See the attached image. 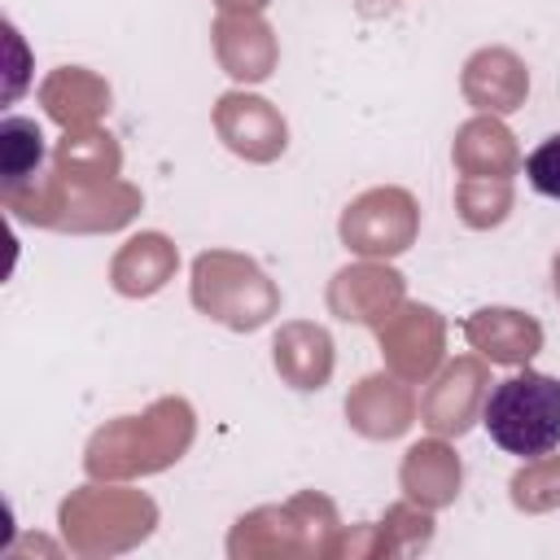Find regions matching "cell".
I'll return each instance as SVG.
<instances>
[{
	"label": "cell",
	"instance_id": "obj_1",
	"mask_svg": "<svg viewBox=\"0 0 560 560\" xmlns=\"http://www.w3.org/2000/svg\"><path fill=\"white\" fill-rule=\"evenodd\" d=\"M192 442V407L184 398H162L144 416H122L105 424L88 446V472L96 477H131L158 472L179 459Z\"/></svg>",
	"mask_w": 560,
	"mask_h": 560
},
{
	"label": "cell",
	"instance_id": "obj_2",
	"mask_svg": "<svg viewBox=\"0 0 560 560\" xmlns=\"http://www.w3.org/2000/svg\"><path fill=\"white\" fill-rule=\"evenodd\" d=\"M481 424L508 455H551L560 446V381L529 368L499 381L481 402Z\"/></svg>",
	"mask_w": 560,
	"mask_h": 560
},
{
	"label": "cell",
	"instance_id": "obj_3",
	"mask_svg": "<svg viewBox=\"0 0 560 560\" xmlns=\"http://www.w3.org/2000/svg\"><path fill=\"white\" fill-rule=\"evenodd\" d=\"M192 302L228 328H258L276 315L280 293L258 262L214 249L192 262Z\"/></svg>",
	"mask_w": 560,
	"mask_h": 560
},
{
	"label": "cell",
	"instance_id": "obj_4",
	"mask_svg": "<svg viewBox=\"0 0 560 560\" xmlns=\"http://www.w3.org/2000/svg\"><path fill=\"white\" fill-rule=\"evenodd\" d=\"M153 503L136 490H79L61 508V525L79 551H114L149 534L153 525Z\"/></svg>",
	"mask_w": 560,
	"mask_h": 560
},
{
	"label": "cell",
	"instance_id": "obj_5",
	"mask_svg": "<svg viewBox=\"0 0 560 560\" xmlns=\"http://www.w3.org/2000/svg\"><path fill=\"white\" fill-rule=\"evenodd\" d=\"M22 219H39V223H52L57 219V210H66L61 214V223L57 228H122L136 210H140V192L136 188H127V184H118V179H101V184H74V179H52V184H35V201H22V206H13Z\"/></svg>",
	"mask_w": 560,
	"mask_h": 560
},
{
	"label": "cell",
	"instance_id": "obj_6",
	"mask_svg": "<svg viewBox=\"0 0 560 560\" xmlns=\"http://www.w3.org/2000/svg\"><path fill=\"white\" fill-rule=\"evenodd\" d=\"M416 228H420V210L402 188H372L359 201H350L341 214V241L368 258L402 254L416 241Z\"/></svg>",
	"mask_w": 560,
	"mask_h": 560
},
{
	"label": "cell",
	"instance_id": "obj_7",
	"mask_svg": "<svg viewBox=\"0 0 560 560\" xmlns=\"http://www.w3.org/2000/svg\"><path fill=\"white\" fill-rule=\"evenodd\" d=\"M315 525H337L332 503L319 494H298L289 508H262L236 521L232 534V556H254V551H306L302 538L311 542V551H328V542L315 538Z\"/></svg>",
	"mask_w": 560,
	"mask_h": 560
},
{
	"label": "cell",
	"instance_id": "obj_8",
	"mask_svg": "<svg viewBox=\"0 0 560 560\" xmlns=\"http://www.w3.org/2000/svg\"><path fill=\"white\" fill-rule=\"evenodd\" d=\"M376 337H381V354L389 363L394 376L402 381H424L438 359H442V315L433 306H420V302H402L394 315H385L376 324Z\"/></svg>",
	"mask_w": 560,
	"mask_h": 560
},
{
	"label": "cell",
	"instance_id": "obj_9",
	"mask_svg": "<svg viewBox=\"0 0 560 560\" xmlns=\"http://www.w3.org/2000/svg\"><path fill=\"white\" fill-rule=\"evenodd\" d=\"M486 381H490V372H486L481 359H455V363H446L442 376L420 398V420L433 433H442V438L468 433V424L477 420V411L486 402Z\"/></svg>",
	"mask_w": 560,
	"mask_h": 560
},
{
	"label": "cell",
	"instance_id": "obj_10",
	"mask_svg": "<svg viewBox=\"0 0 560 560\" xmlns=\"http://www.w3.org/2000/svg\"><path fill=\"white\" fill-rule=\"evenodd\" d=\"M214 127L223 144L249 162H271L276 153H284V136H289L276 105L262 96H245V92H228L214 105Z\"/></svg>",
	"mask_w": 560,
	"mask_h": 560
},
{
	"label": "cell",
	"instance_id": "obj_11",
	"mask_svg": "<svg viewBox=\"0 0 560 560\" xmlns=\"http://www.w3.org/2000/svg\"><path fill=\"white\" fill-rule=\"evenodd\" d=\"M328 306L341 319L376 328L385 315H394L402 306V276L394 267H376V262L341 267L328 284Z\"/></svg>",
	"mask_w": 560,
	"mask_h": 560
},
{
	"label": "cell",
	"instance_id": "obj_12",
	"mask_svg": "<svg viewBox=\"0 0 560 560\" xmlns=\"http://www.w3.org/2000/svg\"><path fill=\"white\" fill-rule=\"evenodd\" d=\"M529 92V74L516 52L508 48H481L464 66V96L486 114H512L521 109Z\"/></svg>",
	"mask_w": 560,
	"mask_h": 560
},
{
	"label": "cell",
	"instance_id": "obj_13",
	"mask_svg": "<svg viewBox=\"0 0 560 560\" xmlns=\"http://www.w3.org/2000/svg\"><path fill=\"white\" fill-rule=\"evenodd\" d=\"M464 337L472 350H481L490 363H529L542 350V328L525 311L486 306L464 324Z\"/></svg>",
	"mask_w": 560,
	"mask_h": 560
},
{
	"label": "cell",
	"instance_id": "obj_14",
	"mask_svg": "<svg viewBox=\"0 0 560 560\" xmlns=\"http://www.w3.org/2000/svg\"><path fill=\"white\" fill-rule=\"evenodd\" d=\"M346 416L363 438H398L416 416V398H411V389L402 381L376 372V376H363L350 389Z\"/></svg>",
	"mask_w": 560,
	"mask_h": 560
},
{
	"label": "cell",
	"instance_id": "obj_15",
	"mask_svg": "<svg viewBox=\"0 0 560 560\" xmlns=\"http://www.w3.org/2000/svg\"><path fill=\"white\" fill-rule=\"evenodd\" d=\"M214 48H219V61L232 79H267L271 66H276V39H271V26L258 18V13H223L219 26H214Z\"/></svg>",
	"mask_w": 560,
	"mask_h": 560
},
{
	"label": "cell",
	"instance_id": "obj_16",
	"mask_svg": "<svg viewBox=\"0 0 560 560\" xmlns=\"http://www.w3.org/2000/svg\"><path fill=\"white\" fill-rule=\"evenodd\" d=\"M455 166H459V175H472V179H512V171L521 166V153L512 144V131L499 118L481 114L459 127Z\"/></svg>",
	"mask_w": 560,
	"mask_h": 560
},
{
	"label": "cell",
	"instance_id": "obj_17",
	"mask_svg": "<svg viewBox=\"0 0 560 560\" xmlns=\"http://www.w3.org/2000/svg\"><path fill=\"white\" fill-rule=\"evenodd\" d=\"M271 350H276V372L293 389H319L332 376V337L319 324H284Z\"/></svg>",
	"mask_w": 560,
	"mask_h": 560
},
{
	"label": "cell",
	"instance_id": "obj_18",
	"mask_svg": "<svg viewBox=\"0 0 560 560\" xmlns=\"http://www.w3.org/2000/svg\"><path fill=\"white\" fill-rule=\"evenodd\" d=\"M175 245L162 236V232H140L131 236L118 258H114V289L127 293V298H144V293H158L171 271H175Z\"/></svg>",
	"mask_w": 560,
	"mask_h": 560
},
{
	"label": "cell",
	"instance_id": "obj_19",
	"mask_svg": "<svg viewBox=\"0 0 560 560\" xmlns=\"http://www.w3.org/2000/svg\"><path fill=\"white\" fill-rule=\"evenodd\" d=\"M402 490L420 508H442L459 494V459L446 442H416L402 459Z\"/></svg>",
	"mask_w": 560,
	"mask_h": 560
},
{
	"label": "cell",
	"instance_id": "obj_20",
	"mask_svg": "<svg viewBox=\"0 0 560 560\" xmlns=\"http://www.w3.org/2000/svg\"><path fill=\"white\" fill-rule=\"evenodd\" d=\"M44 105L57 122L66 127H83L92 122L101 109H109V88L101 79H92L88 70H57L44 83Z\"/></svg>",
	"mask_w": 560,
	"mask_h": 560
},
{
	"label": "cell",
	"instance_id": "obj_21",
	"mask_svg": "<svg viewBox=\"0 0 560 560\" xmlns=\"http://www.w3.org/2000/svg\"><path fill=\"white\" fill-rule=\"evenodd\" d=\"M44 162V136L31 118H4L0 122V175H4V192L35 184Z\"/></svg>",
	"mask_w": 560,
	"mask_h": 560
},
{
	"label": "cell",
	"instance_id": "obj_22",
	"mask_svg": "<svg viewBox=\"0 0 560 560\" xmlns=\"http://www.w3.org/2000/svg\"><path fill=\"white\" fill-rule=\"evenodd\" d=\"M57 175L74 179V184H101L118 175V144L101 131H83V136H66L57 149Z\"/></svg>",
	"mask_w": 560,
	"mask_h": 560
},
{
	"label": "cell",
	"instance_id": "obj_23",
	"mask_svg": "<svg viewBox=\"0 0 560 560\" xmlns=\"http://www.w3.org/2000/svg\"><path fill=\"white\" fill-rule=\"evenodd\" d=\"M455 206L468 228H494L512 210V184L508 179H472L464 175L455 188Z\"/></svg>",
	"mask_w": 560,
	"mask_h": 560
},
{
	"label": "cell",
	"instance_id": "obj_24",
	"mask_svg": "<svg viewBox=\"0 0 560 560\" xmlns=\"http://www.w3.org/2000/svg\"><path fill=\"white\" fill-rule=\"evenodd\" d=\"M512 503L525 512H547L560 503V455H538L512 477Z\"/></svg>",
	"mask_w": 560,
	"mask_h": 560
},
{
	"label": "cell",
	"instance_id": "obj_25",
	"mask_svg": "<svg viewBox=\"0 0 560 560\" xmlns=\"http://www.w3.org/2000/svg\"><path fill=\"white\" fill-rule=\"evenodd\" d=\"M525 175H529L534 192H542V197L560 201V131H556V136H547V140L525 158Z\"/></svg>",
	"mask_w": 560,
	"mask_h": 560
},
{
	"label": "cell",
	"instance_id": "obj_26",
	"mask_svg": "<svg viewBox=\"0 0 560 560\" xmlns=\"http://www.w3.org/2000/svg\"><path fill=\"white\" fill-rule=\"evenodd\" d=\"M262 4H267V0H219L223 13H236V9H241V13H254V9H262Z\"/></svg>",
	"mask_w": 560,
	"mask_h": 560
},
{
	"label": "cell",
	"instance_id": "obj_27",
	"mask_svg": "<svg viewBox=\"0 0 560 560\" xmlns=\"http://www.w3.org/2000/svg\"><path fill=\"white\" fill-rule=\"evenodd\" d=\"M551 271H556V293H560V254H556V262H551Z\"/></svg>",
	"mask_w": 560,
	"mask_h": 560
}]
</instances>
